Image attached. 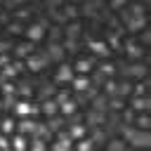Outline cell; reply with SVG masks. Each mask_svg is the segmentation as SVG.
<instances>
[{"label":"cell","mask_w":151,"mask_h":151,"mask_svg":"<svg viewBox=\"0 0 151 151\" xmlns=\"http://www.w3.org/2000/svg\"><path fill=\"white\" fill-rule=\"evenodd\" d=\"M123 21H125V26H127L130 31H139V28L146 26V17H144V14H125Z\"/></svg>","instance_id":"1"},{"label":"cell","mask_w":151,"mask_h":151,"mask_svg":"<svg viewBox=\"0 0 151 151\" xmlns=\"http://www.w3.org/2000/svg\"><path fill=\"white\" fill-rule=\"evenodd\" d=\"M26 35H28V40H31V42H38V40L45 35V26H42V24H33V26L26 31Z\"/></svg>","instance_id":"2"},{"label":"cell","mask_w":151,"mask_h":151,"mask_svg":"<svg viewBox=\"0 0 151 151\" xmlns=\"http://www.w3.org/2000/svg\"><path fill=\"white\" fill-rule=\"evenodd\" d=\"M45 64H47V57H40V54H31L28 57V68L31 71H40Z\"/></svg>","instance_id":"3"},{"label":"cell","mask_w":151,"mask_h":151,"mask_svg":"<svg viewBox=\"0 0 151 151\" xmlns=\"http://www.w3.org/2000/svg\"><path fill=\"white\" fill-rule=\"evenodd\" d=\"M68 80H73V68L71 66H61L57 71V83H68Z\"/></svg>","instance_id":"4"},{"label":"cell","mask_w":151,"mask_h":151,"mask_svg":"<svg viewBox=\"0 0 151 151\" xmlns=\"http://www.w3.org/2000/svg\"><path fill=\"white\" fill-rule=\"evenodd\" d=\"M125 50H127V54H130V59H139L142 57V47L134 42V40H130L127 45H125Z\"/></svg>","instance_id":"5"},{"label":"cell","mask_w":151,"mask_h":151,"mask_svg":"<svg viewBox=\"0 0 151 151\" xmlns=\"http://www.w3.org/2000/svg\"><path fill=\"white\" fill-rule=\"evenodd\" d=\"M90 47H92V52H97L99 57H109V47H106L104 42H99V40H92V42H90Z\"/></svg>","instance_id":"6"},{"label":"cell","mask_w":151,"mask_h":151,"mask_svg":"<svg viewBox=\"0 0 151 151\" xmlns=\"http://www.w3.org/2000/svg\"><path fill=\"white\" fill-rule=\"evenodd\" d=\"M127 73H130V76H134V78H144V76H146V68H144L142 64H134V66H130V68H127Z\"/></svg>","instance_id":"7"},{"label":"cell","mask_w":151,"mask_h":151,"mask_svg":"<svg viewBox=\"0 0 151 151\" xmlns=\"http://www.w3.org/2000/svg\"><path fill=\"white\" fill-rule=\"evenodd\" d=\"M132 109L146 111V109H149V99H146V97H134V99H132Z\"/></svg>","instance_id":"8"},{"label":"cell","mask_w":151,"mask_h":151,"mask_svg":"<svg viewBox=\"0 0 151 151\" xmlns=\"http://www.w3.org/2000/svg\"><path fill=\"white\" fill-rule=\"evenodd\" d=\"M14 111H17V113H19L21 118H28V116H31V106H28L26 101H21V104H17V106H14Z\"/></svg>","instance_id":"9"},{"label":"cell","mask_w":151,"mask_h":151,"mask_svg":"<svg viewBox=\"0 0 151 151\" xmlns=\"http://www.w3.org/2000/svg\"><path fill=\"white\" fill-rule=\"evenodd\" d=\"M90 68H92V61H90V59H80V61L76 64V71H78V73H87Z\"/></svg>","instance_id":"10"},{"label":"cell","mask_w":151,"mask_h":151,"mask_svg":"<svg viewBox=\"0 0 151 151\" xmlns=\"http://www.w3.org/2000/svg\"><path fill=\"white\" fill-rule=\"evenodd\" d=\"M73 87H76V90H87V87H90V80H87L85 76H78V78L73 80Z\"/></svg>","instance_id":"11"},{"label":"cell","mask_w":151,"mask_h":151,"mask_svg":"<svg viewBox=\"0 0 151 151\" xmlns=\"http://www.w3.org/2000/svg\"><path fill=\"white\" fill-rule=\"evenodd\" d=\"M90 123H92V125L104 123V111H101V109H99V111H92V113H90Z\"/></svg>","instance_id":"12"},{"label":"cell","mask_w":151,"mask_h":151,"mask_svg":"<svg viewBox=\"0 0 151 151\" xmlns=\"http://www.w3.org/2000/svg\"><path fill=\"white\" fill-rule=\"evenodd\" d=\"M61 12H64L66 19H76V17H78V7H73V5H66Z\"/></svg>","instance_id":"13"},{"label":"cell","mask_w":151,"mask_h":151,"mask_svg":"<svg viewBox=\"0 0 151 151\" xmlns=\"http://www.w3.org/2000/svg\"><path fill=\"white\" fill-rule=\"evenodd\" d=\"M78 33H80V24H76V21H73V24L66 28V38H76Z\"/></svg>","instance_id":"14"},{"label":"cell","mask_w":151,"mask_h":151,"mask_svg":"<svg viewBox=\"0 0 151 151\" xmlns=\"http://www.w3.org/2000/svg\"><path fill=\"white\" fill-rule=\"evenodd\" d=\"M50 57H52V59H61V57H64V47L52 45V47H50Z\"/></svg>","instance_id":"15"},{"label":"cell","mask_w":151,"mask_h":151,"mask_svg":"<svg viewBox=\"0 0 151 151\" xmlns=\"http://www.w3.org/2000/svg\"><path fill=\"white\" fill-rule=\"evenodd\" d=\"M31 130H35V123H31V120H21L19 123V132H31Z\"/></svg>","instance_id":"16"},{"label":"cell","mask_w":151,"mask_h":151,"mask_svg":"<svg viewBox=\"0 0 151 151\" xmlns=\"http://www.w3.org/2000/svg\"><path fill=\"white\" fill-rule=\"evenodd\" d=\"M61 111H64V113H66V116H71V113H73V111H76V104H73V101H68V99H66V101H61Z\"/></svg>","instance_id":"17"},{"label":"cell","mask_w":151,"mask_h":151,"mask_svg":"<svg viewBox=\"0 0 151 151\" xmlns=\"http://www.w3.org/2000/svg\"><path fill=\"white\" fill-rule=\"evenodd\" d=\"M57 106H59L57 101H47L42 109H45V113H47V116H54V113H57Z\"/></svg>","instance_id":"18"},{"label":"cell","mask_w":151,"mask_h":151,"mask_svg":"<svg viewBox=\"0 0 151 151\" xmlns=\"http://www.w3.org/2000/svg\"><path fill=\"white\" fill-rule=\"evenodd\" d=\"M28 52H31V45H28V42H24V45L17 47V57H26Z\"/></svg>","instance_id":"19"},{"label":"cell","mask_w":151,"mask_h":151,"mask_svg":"<svg viewBox=\"0 0 151 151\" xmlns=\"http://www.w3.org/2000/svg\"><path fill=\"white\" fill-rule=\"evenodd\" d=\"M106 94H109V97H113V94H118V85H116L113 80H109V83H106Z\"/></svg>","instance_id":"20"},{"label":"cell","mask_w":151,"mask_h":151,"mask_svg":"<svg viewBox=\"0 0 151 151\" xmlns=\"http://www.w3.org/2000/svg\"><path fill=\"white\" fill-rule=\"evenodd\" d=\"M130 92H132V87H130L127 83H123V85H118V94H120V97H127Z\"/></svg>","instance_id":"21"},{"label":"cell","mask_w":151,"mask_h":151,"mask_svg":"<svg viewBox=\"0 0 151 151\" xmlns=\"http://www.w3.org/2000/svg\"><path fill=\"white\" fill-rule=\"evenodd\" d=\"M54 146H57V149H68V146H71V139H68V137H64V134H61V139H59V142H57V144H54Z\"/></svg>","instance_id":"22"},{"label":"cell","mask_w":151,"mask_h":151,"mask_svg":"<svg viewBox=\"0 0 151 151\" xmlns=\"http://www.w3.org/2000/svg\"><path fill=\"white\" fill-rule=\"evenodd\" d=\"M83 134H85V127H78V125H76V127L71 130V137H73V139H80Z\"/></svg>","instance_id":"23"},{"label":"cell","mask_w":151,"mask_h":151,"mask_svg":"<svg viewBox=\"0 0 151 151\" xmlns=\"http://www.w3.org/2000/svg\"><path fill=\"white\" fill-rule=\"evenodd\" d=\"M118 38H120V35H118V33H113V35H111V38H109V45H111V47H116V50H118V47H120V40H118Z\"/></svg>","instance_id":"24"},{"label":"cell","mask_w":151,"mask_h":151,"mask_svg":"<svg viewBox=\"0 0 151 151\" xmlns=\"http://www.w3.org/2000/svg\"><path fill=\"white\" fill-rule=\"evenodd\" d=\"M113 73H116V68H113L111 64H104V66H101V76H113Z\"/></svg>","instance_id":"25"},{"label":"cell","mask_w":151,"mask_h":151,"mask_svg":"<svg viewBox=\"0 0 151 151\" xmlns=\"http://www.w3.org/2000/svg\"><path fill=\"white\" fill-rule=\"evenodd\" d=\"M64 50H76V38H66L64 40Z\"/></svg>","instance_id":"26"},{"label":"cell","mask_w":151,"mask_h":151,"mask_svg":"<svg viewBox=\"0 0 151 151\" xmlns=\"http://www.w3.org/2000/svg\"><path fill=\"white\" fill-rule=\"evenodd\" d=\"M97 106L104 111V106H106V99H104V97H94V109H97Z\"/></svg>","instance_id":"27"},{"label":"cell","mask_w":151,"mask_h":151,"mask_svg":"<svg viewBox=\"0 0 151 151\" xmlns=\"http://www.w3.org/2000/svg\"><path fill=\"white\" fill-rule=\"evenodd\" d=\"M26 17H28V9H19V12L14 14V19H17V21H21V19H26Z\"/></svg>","instance_id":"28"},{"label":"cell","mask_w":151,"mask_h":151,"mask_svg":"<svg viewBox=\"0 0 151 151\" xmlns=\"http://www.w3.org/2000/svg\"><path fill=\"white\" fill-rule=\"evenodd\" d=\"M9 31H12V33H21V21H14V24H9Z\"/></svg>","instance_id":"29"},{"label":"cell","mask_w":151,"mask_h":151,"mask_svg":"<svg viewBox=\"0 0 151 151\" xmlns=\"http://www.w3.org/2000/svg\"><path fill=\"white\" fill-rule=\"evenodd\" d=\"M66 99H68V92H66V90H61V92L57 94V104H61V101H66Z\"/></svg>","instance_id":"30"},{"label":"cell","mask_w":151,"mask_h":151,"mask_svg":"<svg viewBox=\"0 0 151 151\" xmlns=\"http://www.w3.org/2000/svg\"><path fill=\"white\" fill-rule=\"evenodd\" d=\"M111 109H123V101H120L116 94H113V99H111Z\"/></svg>","instance_id":"31"},{"label":"cell","mask_w":151,"mask_h":151,"mask_svg":"<svg viewBox=\"0 0 151 151\" xmlns=\"http://www.w3.org/2000/svg\"><path fill=\"white\" fill-rule=\"evenodd\" d=\"M130 14H144V7H142V5H132Z\"/></svg>","instance_id":"32"},{"label":"cell","mask_w":151,"mask_h":151,"mask_svg":"<svg viewBox=\"0 0 151 151\" xmlns=\"http://www.w3.org/2000/svg\"><path fill=\"white\" fill-rule=\"evenodd\" d=\"M123 113H125V116H123L125 123H132V120H134V111H123Z\"/></svg>","instance_id":"33"},{"label":"cell","mask_w":151,"mask_h":151,"mask_svg":"<svg viewBox=\"0 0 151 151\" xmlns=\"http://www.w3.org/2000/svg\"><path fill=\"white\" fill-rule=\"evenodd\" d=\"M111 7L113 9H120V7H125V0H111Z\"/></svg>","instance_id":"34"},{"label":"cell","mask_w":151,"mask_h":151,"mask_svg":"<svg viewBox=\"0 0 151 151\" xmlns=\"http://www.w3.org/2000/svg\"><path fill=\"white\" fill-rule=\"evenodd\" d=\"M139 125L146 130V127H149V116H139Z\"/></svg>","instance_id":"35"},{"label":"cell","mask_w":151,"mask_h":151,"mask_svg":"<svg viewBox=\"0 0 151 151\" xmlns=\"http://www.w3.org/2000/svg\"><path fill=\"white\" fill-rule=\"evenodd\" d=\"M2 130H5V132H12V120L5 118V120H2Z\"/></svg>","instance_id":"36"},{"label":"cell","mask_w":151,"mask_h":151,"mask_svg":"<svg viewBox=\"0 0 151 151\" xmlns=\"http://www.w3.org/2000/svg\"><path fill=\"white\" fill-rule=\"evenodd\" d=\"M14 146H17V149H24V146H26L24 137H17V139H14Z\"/></svg>","instance_id":"37"},{"label":"cell","mask_w":151,"mask_h":151,"mask_svg":"<svg viewBox=\"0 0 151 151\" xmlns=\"http://www.w3.org/2000/svg\"><path fill=\"white\" fill-rule=\"evenodd\" d=\"M45 5L52 9V7H59V5H61V0H45Z\"/></svg>","instance_id":"38"},{"label":"cell","mask_w":151,"mask_h":151,"mask_svg":"<svg viewBox=\"0 0 151 151\" xmlns=\"http://www.w3.org/2000/svg\"><path fill=\"white\" fill-rule=\"evenodd\" d=\"M33 149H40V151H42V149H45V142H42V139H35V142H33Z\"/></svg>","instance_id":"39"},{"label":"cell","mask_w":151,"mask_h":151,"mask_svg":"<svg viewBox=\"0 0 151 151\" xmlns=\"http://www.w3.org/2000/svg\"><path fill=\"white\" fill-rule=\"evenodd\" d=\"M109 146H111V149H123V146H125V142H111Z\"/></svg>","instance_id":"40"},{"label":"cell","mask_w":151,"mask_h":151,"mask_svg":"<svg viewBox=\"0 0 151 151\" xmlns=\"http://www.w3.org/2000/svg\"><path fill=\"white\" fill-rule=\"evenodd\" d=\"M7 64H9V59H7V54H0V68H2V66H7Z\"/></svg>","instance_id":"41"},{"label":"cell","mask_w":151,"mask_h":151,"mask_svg":"<svg viewBox=\"0 0 151 151\" xmlns=\"http://www.w3.org/2000/svg\"><path fill=\"white\" fill-rule=\"evenodd\" d=\"M19 92H21V94H24V97H28V94H31V87H26V85H24V87H21V90H19Z\"/></svg>","instance_id":"42"},{"label":"cell","mask_w":151,"mask_h":151,"mask_svg":"<svg viewBox=\"0 0 151 151\" xmlns=\"http://www.w3.org/2000/svg\"><path fill=\"white\" fill-rule=\"evenodd\" d=\"M0 21H2V24H7V21H9V19H7V14H5V12H0Z\"/></svg>","instance_id":"43"},{"label":"cell","mask_w":151,"mask_h":151,"mask_svg":"<svg viewBox=\"0 0 151 151\" xmlns=\"http://www.w3.org/2000/svg\"><path fill=\"white\" fill-rule=\"evenodd\" d=\"M5 50H9V42H0V52H5Z\"/></svg>","instance_id":"44"},{"label":"cell","mask_w":151,"mask_h":151,"mask_svg":"<svg viewBox=\"0 0 151 151\" xmlns=\"http://www.w3.org/2000/svg\"><path fill=\"white\" fill-rule=\"evenodd\" d=\"M0 146H7V142H5V137H0Z\"/></svg>","instance_id":"45"}]
</instances>
